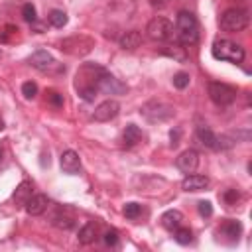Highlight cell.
<instances>
[{
  "label": "cell",
  "instance_id": "6da1fadb",
  "mask_svg": "<svg viewBox=\"0 0 252 252\" xmlns=\"http://www.w3.org/2000/svg\"><path fill=\"white\" fill-rule=\"evenodd\" d=\"M175 37L179 39L181 45H195L197 39H199V24H197V18L187 12V10H181L177 14V20H175Z\"/></svg>",
  "mask_w": 252,
  "mask_h": 252
},
{
  "label": "cell",
  "instance_id": "7a4b0ae2",
  "mask_svg": "<svg viewBox=\"0 0 252 252\" xmlns=\"http://www.w3.org/2000/svg\"><path fill=\"white\" fill-rule=\"evenodd\" d=\"M211 53L215 59H220V61H228V63H242L244 59V47L238 45L236 41H230V39H215L213 47H211Z\"/></svg>",
  "mask_w": 252,
  "mask_h": 252
},
{
  "label": "cell",
  "instance_id": "3957f363",
  "mask_svg": "<svg viewBox=\"0 0 252 252\" xmlns=\"http://www.w3.org/2000/svg\"><path fill=\"white\" fill-rule=\"evenodd\" d=\"M248 24H250V16H248V12L242 10V8H230V10L222 12V16H220V20H219L220 30H224V32H228V33L242 32V30L248 28Z\"/></svg>",
  "mask_w": 252,
  "mask_h": 252
},
{
  "label": "cell",
  "instance_id": "277c9868",
  "mask_svg": "<svg viewBox=\"0 0 252 252\" xmlns=\"http://www.w3.org/2000/svg\"><path fill=\"white\" fill-rule=\"evenodd\" d=\"M93 47H94V39L89 37V35L79 33V35L65 37L61 41V47L59 49L63 53H67V55H73V57H85V55H89L93 51Z\"/></svg>",
  "mask_w": 252,
  "mask_h": 252
},
{
  "label": "cell",
  "instance_id": "5b68a950",
  "mask_svg": "<svg viewBox=\"0 0 252 252\" xmlns=\"http://www.w3.org/2000/svg\"><path fill=\"white\" fill-rule=\"evenodd\" d=\"M140 114L148 120V122H165L169 118H173L175 114V108L167 102H161V100H148L142 108H140Z\"/></svg>",
  "mask_w": 252,
  "mask_h": 252
},
{
  "label": "cell",
  "instance_id": "8992f818",
  "mask_svg": "<svg viewBox=\"0 0 252 252\" xmlns=\"http://www.w3.org/2000/svg\"><path fill=\"white\" fill-rule=\"evenodd\" d=\"M175 30H173V24L163 18V16H156L148 22L146 26V35L152 39V41H169L173 37Z\"/></svg>",
  "mask_w": 252,
  "mask_h": 252
},
{
  "label": "cell",
  "instance_id": "52a82bcc",
  "mask_svg": "<svg viewBox=\"0 0 252 252\" xmlns=\"http://www.w3.org/2000/svg\"><path fill=\"white\" fill-rule=\"evenodd\" d=\"M94 87L96 91L104 93V94H124L126 93V85L120 83L114 75H110L106 69L102 67H96V73H94Z\"/></svg>",
  "mask_w": 252,
  "mask_h": 252
},
{
  "label": "cell",
  "instance_id": "ba28073f",
  "mask_svg": "<svg viewBox=\"0 0 252 252\" xmlns=\"http://www.w3.org/2000/svg\"><path fill=\"white\" fill-rule=\"evenodd\" d=\"M30 65L33 69H37L41 73H49V75H57V73H63L65 71V67L61 63H57L55 57L49 51H45V49H37L35 53H32Z\"/></svg>",
  "mask_w": 252,
  "mask_h": 252
},
{
  "label": "cell",
  "instance_id": "9c48e42d",
  "mask_svg": "<svg viewBox=\"0 0 252 252\" xmlns=\"http://www.w3.org/2000/svg\"><path fill=\"white\" fill-rule=\"evenodd\" d=\"M207 93H209V98L217 104V106H228L236 100V89L226 85V83H209L207 87Z\"/></svg>",
  "mask_w": 252,
  "mask_h": 252
},
{
  "label": "cell",
  "instance_id": "30bf717a",
  "mask_svg": "<svg viewBox=\"0 0 252 252\" xmlns=\"http://www.w3.org/2000/svg\"><path fill=\"white\" fill-rule=\"evenodd\" d=\"M118 112H120V104H118V100L108 98V100H102V102L94 108V112H93V120H96V122H110L112 118L118 116Z\"/></svg>",
  "mask_w": 252,
  "mask_h": 252
},
{
  "label": "cell",
  "instance_id": "8fae6325",
  "mask_svg": "<svg viewBox=\"0 0 252 252\" xmlns=\"http://www.w3.org/2000/svg\"><path fill=\"white\" fill-rule=\"evenodd\" d=\"M175 165L183 173H193L199 167V154H197V150H185V152H181L177 156V159H175Z\"/></svg>",
  "mask_w": 252,
  "mask_h": 252
},
{
  "label": "cell",
  "instance_id": "7c38bea8",
  "mask_svg": "<svg viewBox=\"0 0 252 252\" xmlns=\"http://www.w3.org/2000/svg\"><path fill=\"white\" fill-rule=\"evenodd\" d=\"M24 207H26V213H28V215L39 217V215H43V213L47 211L49 199H47V195H43V193H35V195H32V197L24 203Z\"/></svg>",
  "mask_w": 252,
  "mask_h": 252
},
{
  "label": "cell",
  "instance_id": "4fadbf2b",
  "mask_svg": "<svg viewBox=\"0 0 252 252\" xmlns=\"http://www.w3.org/2000/svg\"><path fill=\"white\" fill-rule=\"evenodd\" d=\"M209 177L207 175H199V173H187V177L181 181V189L187 193H197V191H205L209 187Z\"/></svg>",
  "mask_w": 252,
  "mask_h": 252
},
{
  "label": "cell",
  "instance_id": "5bb4252c",
  "mask_svg": "<svg viewBox=\"0 0 252 252\" xmlns=\"http://www.w3.org/2000/svg\"><path fill=\"white\" fill-rule=\"evenodd\" d=\"M59 163H61V169L65 173H69V175H75V173L81 171V158H79V154L75 150H65L61 154Z\"/></svg>",
  "mask_w": 252,
  "mask_h": 252
},
{
  "label": "cell",
  "instance_id": "9a60e30c",
  "mask_svg": "<svg viewBox=\"0 0 252 252\" xmlns=\"http://www.w3.org/2000/svg\"><path fill=\"white\" fill-rule=\"evenodd\" d=\"M140 43H142V33H140L138 30L122 32V33H120V37H118V45H120L122 49H128V51L138 49V47H140Z\"/></svg>",
  "mask_w": 252,
  "mask_h": 252
},
{
  "label": "cell",
  "instance_id": "2e32d148",
  "mask_svg": "<svg viewBox=\"0 0 252 252\" xmlns=\"http://www.w3.org/2000/svg\"><path fill=\"white\" fill-rule=\"evenodd\" d=\"M195 136H197V140H199L205 148L217 150V134H215L207 124H199L197 130H195Z\"/></svg>",
  "mask_w": 252,
  "mask_h": 252
},
{
  "label": "cell",
  "instance_id": "e0dca14e",
  "mask_svg": "<svg viewBox=\"0 0 252 252\" xmlns=\"http://www.w3.org/2000/svg\"><path fill=\"white\" fill-rule=\"evenodd\" d=\"M142 138H144L142 130L136 124H128L124 134H122V146L124 148H134V146H138L142 142Z\"/></svg>",
  "mask_w": 252,
  "mask_h": 252
},
{
  "label": "cell",
  "instance_id": "ac0fdd59",
  "mask_svg": "<svg viewBox=\"0 0 252 252\" xmlns=\"http://www.w3.org/2000/svg\"><path fill=\"white\" fill-rule=\"evenodd\" d=\"M159 220H161L163 228H167V230H175V228H179V226L183 224V213L177 211V209H169V211H165V213L161 215Z\"/></svg>",
  "mask_w": 252,
  "mask_h": 252
},
{
  "label": "cell",
  "instance_id": "d6986e66",
  "mask_svg": "<svg viewBox=\"0 0 252 252\" xmlns=\"http://www.w3.org/2000/svg\"><path fill=\"white\" fill-rule=\"evenodd\" d=\"M219 232H220L222 236L230 238V240H236V238L240 236V232H242V224H240L238 220H234V219H226V220L220 224Z\"/></svg>",
  "mask_w": 252,
  "mask_h": 252
},
{
  "label": "cell",
  "instance_id": "ffe728a7",
  "mask_svg": "<svg viewBox=\"0 0 252 252\" xmlns=\"http://www.w3.org/2000/svg\"><path fill=\"white\" fill-rule=\"evenodd\" d=\"M32 189H33V183H32V181H22V183L16 187V191H14V201L20 203V205H24V203L33 195Z\"/></svg>",
  "mask_w": 252,
  "mask_h": 252
},
{
  "label": "cell",
  "instance_id": "44dd1931",
  "mask_svg": "<svg viewBox=\"0 0 252 252\" xmlns=\"http://www.w3.org/2000/svg\"><path fill=\"white\" fill-rule=\"evenodd\" d=\"M94 238H96V224L87 222V224L79 230V242H81V244H93Z\"/></svg>",
  "mask_w": 252,
  "mask_h": 252
},
{
  "label": "cell",
  "instance_id": "7402d4cb",
  "mask_svg": "<svg viewBox=\"0 0 252 252\" xmlns=\"http://www.w3.org/2000/svg\"><path fill=\"white\" fill-rule=\"evenodd\" d=\"M51 222H53V226H57V228H61V230H69V228L75 226L73 215H65V213H57Z\"/></svg>",
  "mask_w": 252,
  "mask_h": 252
},
{
  "label": "cell",
  "instance_id": "603a6c76",
  "mask_svg": "<svg viewBox=\"0 0 252 252\" xmlns=\"http://www.w3.org/2000/svg\"><path fill=\"white\" fill-rule=\"evenodd\" d=\"M173 232H175V234H173L175 242H177V244H181V246H185V244H189V242L193 240V232H191V228L179 226V228H175Z\"/></svg>",
  "mask_w": 252,
  "mask_h": 252
},
{
  "label": "cell",
  "instance_id": "cb8c5ba5",
  "mask_svg": "<svg viewBox=\"0 0 252 252\" xmlns=\"http://www.w3.org/2000/svg\"><path fill=\"white\" fill-rule=\"evenodd\" d=\"M47 20H49V24L53 28H63L67 24V14L63 10H51L49 16H47Z\"/></svg>",
  "mask_w": 252,
  "mask_h": 252
},
{
  "label": "cell",
  "instance_id": "d4e9b609",
  "mask_svg": "<svg viewBox=\"0 0 252 252\" xmlns=\"http://www.w3.org/2000/svg\"><path fill=\"white\" fill-rule=\"evenodd\" d=\"M122 211H124V217L126 219H138L140 213H142V207L138 203H126Z\"/></svg>",
  "mask_w": 252,
  "mask_h": 252
},
{
  "label": "cell",
  "instance_id": "484cf974",
  "mask_svg": "<svg viewBox=\"0 0 252 252\" xmlns=\"http://www.w3.org/2000/svg\"><path fill=\"white\" fill-rule=\"evenodd\" d=\"M189 81H191L189 75L183 73V71H179V73L173 75V87H175V89H181V91H183L185 87H189Z\"/></svg>",
  "mask_w": 252,
  "mask_h": 252
},
{
  "label": "cell",
  "instance_id": "4316f807",
  "mask_svg": "<svg viewBox=\"0 0 252 252\" xmlns=\"http://www.w3.org/2000/svg\"><path fill=\"white\" fill-rule=\"evenodd\" d=\"M22 16H24V20L26 22H30V24H33L35 20H37V16H35V6L33 4H24L22 6Z\"/></svg>",
  "mask_w": 252,
  "mask_h": 252
},
{
  "label": "cell",
  "instance_id": "83f0119b",
  "mask_svg": "<svg viewBox=\"0 0 252 252\" xmlns=\"http://www.w3.org/2000/svg\"><path fill=\"white\" fill-rule=\"evenodd\" d=\"M183 49H185V47H167V49H163L161 53H163V55H169V57H173V59H177V61H185L187 55H185Z\"/></svg>",
  "mask_w": 252,
  "mask_h": 252
},
{
  "label": "cell",
  "instance_id": "f1b7e54d",
  "mask_svg": "<svg viewBox=\"0 0 252 252\" xmlns=\"http://www.w3.org/2000/svg\"><path fill=\"white\" fill-rule=\"evenodd\" d=\"M22 94H24V98H33L35 94H37V85L33 83V81H26L24 85H22Z\"/></svg>",
  "mask_w": 252,
  "mask_h": 252
},
{
  "label": "cell",
  "instance_id": "f546056e",
  "mask_svg": "<svg viewBox=\"0 0 252 252\" xmlns=\"http://www.w3.org/2000/svg\"><path fill=\"white\" fill-rule=\"evenodd\" d=\"M238 199H240V193H238L236 189H226V191L222 193V201H224L226 205H234Z\"/></svg>",
  "mask_w": 252,
  "mask_h": 252
},
{
  "label": "cell",
  "instance_id": "4dcf8cb0",
  "mask_svg": "<svg viewBox=\"0 0 252 252\" xmlns=\"http://www.w3.org/2000/svg\"><path fill=\"white\" fill-rule=\"evenodd\" d=\"M197 209H199V215L201 217H211L213 215V205L209 201H199L197 203Z\"/></svg>",
  "mask_w": 252,
  "mask_h": 252
},
{
  "label": "cell",
  "instance_id": "1f68e13d",
  "mask_svg": "<svg viewBox=\"0 0 252 252\" xmlns=\"http://www.w3.org/2000/svg\"><path fill=\"white\" fill-rule=\"evenodd\" d=\"M104 244L106 246H116L118 244V232L116 230H106L104 232Z\"/></svg>",
  "mask_w": 252,
  "mask_h": 252
},
{
  "label": "cell",
  "instance_id": "d6a6232c",
  "mask_svg": "<svg viewBox=\"0 0 252 252\" xmlns=\"http://www.w3.org/2000/svg\"><path fill=\"white\" fill-rule=\"evenodd\" d=\"M49 102H51L53 106H63V94L51 91V93H49Z\"/></svg>",
  "mask_w": 252,
  "mask_h": 252
},
{
  "label": "cell",
  "instance_id": "836d02e7",
  "mask_svg": "<svg viewBox=\"0 0 252 252\" xmlns=\"http://www.w3.org/2000/svg\"><path fill=\"white\" fill-rule=\"evenodd\" d=\"M169 138H171V146H177L179 144V130H171Z\"/></svg>",
  "mask_w": 252,
  "mask_h": 252
},
{
  "label": "cell",
  "instance_id": "e575fe53",
  "mask_svg": "<svg viewBox=\"0 0 252 252\" xmlns=\"http://www.w3.org/2000/svg\"><path fill=\"white\" fill-rule=\"evenodd\" d=\"M152 6H163V0H148Z\"/></svg>",
  "mask_w": 252,
  "mask_h": 252
},
{
  "label": "cell",
  "instance_id": "d590c367",
  "mask_svg": "<svg viewBox=\"0 0 252 252\" xmlns=\"http://www.w3.org/2000/svg\"><path fill=\"white\" fill-rule=\"evenodd\" d=\"M2 130H4V120L0 118V132H2Z\"/></svg>",
  "mask_w": 252,
  "mask_h": 252
},
{
  "label": "cell",
  "instance_id": "8d00e7d4",
  "mask_svg": "<svg viewBox=\"0 0 252 252\" xmlns=\"http://www.w3.org/2000/svg\"><path fill=\"white\" fill-rule=\"evenodd\" d=\"M0 158H2V148H0Z\"/></svg>",
  "mask_w": 252,
  "mask_h": 252
}]
</instances>
